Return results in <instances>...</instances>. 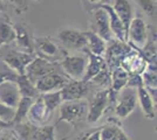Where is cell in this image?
I'll use <instances>...</instances> for the list:
<instances>
[{
    "instance_id": "obj_18",
    "label": "cell",
    "mask_w": 157,
    "mask_h": 140,
    "mask_svg": "<svg viewBox=\"0 0 157 140\" xmlns=\"http://www.w3.org/2000/svg\"><path fill=\"white\" fill-rule=\"evenodd\" d=\"M15 29V41L17 46L21 52L34 55V39L29 28L25 23H17L14 25Z\"/></svg>"
},
{
    "instance_id": "obj_22",
    "label": "cell",
    "mask_w": 157,
    "mask_h": 140,
    "mask_svg": "<svg viewBox=\"0 0 157 140\" xmlns=\"http://www.w3.org/2000/svg\"><path fill=\"white\" fill-rule=\"evenodd\" d=\"M88 57V62H87V68H86V73L82 81L85 82H89L93 77H95L101 69L105 66V61L103 59V56H98V55H94L92 54L87 48L83 50Z\"/></svg>"
},
{
    "instance_id": "obj_9",
    "label": "cell",
    "mask_w": 157,
    "mask_h": 140,
    "mask_svg": "<svg viewBox=\"0 0 157 140\" xmlns=\"http://www.w3.org/2000/svg\"><path fill=\"white\" fill-rule=\"evenodd\" d=\"M58 39L67 50H85L87 40L85 33L74 28H62L58 32Z\"/></svg>"
},
{
    "instance_id": "obj_30",
    "label": "cell",
    "mask_w": 157,
    "mask_h": 140,
    "mask_svg": "<svg viewBox=\"0 0 157 140\" xmlns=\"http://www.w3.org/2000/svg\"><path fill=\"white\" fill-rule=\"evenodd\" d=\"M14 113H15V109L7 106V105H5V104L0 103V119L12 125V121H13V118H14Z\"/></svg>"
},
{
    "instance_id": "obj_35",
    "label": "cell",
    "mask_w": 157,
    "mask_h": 140,
    "mask_svg": "<svg viewBox=\"0 0 157 140\" xmlns=\"http://www.w3.org/2000/svg\"><path fill=\"white\" fill-rule=\"evenodd\" d=\"M7 9V5L4 0H0V13H5Z\"/></svg>"
},
{
    "instance_id": "obj_25",
    "label": "cell",
    "mask_w": 157,
    "mask_h": 140,
    "mask_svg": "<svg viewBox=\"0 0 157 140\" xmlns=\"http://www.w3.org/2000/svg\"><path fill=\"white\" fill-rule=\"evenodd\" d=\"M136 89H137V102L141 105L143 114L149 119H154L155 118V104H154L152 97L150 96L149 91L144 88V85H141Z\"/></svg>"
},
{
    "instance_id": "obj_11",
    "label": "cell",
    "mask_w": 157,
    "mask_h": 140,
    "mask_svg": "<svg viewBox=\"0 0 157 140\" xmlns=\"http://www.w3.org/2000/svg\"><path fill=\"white\" fill-rule=\"evenodd\" d=\"M90 91V83L82 80H69L60 90L63 102L85 99Z\"/></svg>"
},
{
    "instance_id": "obj_19",
    "label": "cell",
    "mask_w": 157,
    "mask_h": 140,
    "mask_svg": "<svg viewBox=\"0 0 157 140\" xmlns=\"http://www.w3.org/2000/svg\"><path fill=\"white\" fill-rule=\"evenodd\" d=\"M98 6L105 8L107 14H108L111 33L116 38V40L122 41V42H127V32H125V28H124V26H123V23L121 22V20H120V18L117 16V14L115 13V11L113 9L111 5L101 4V5H98Z\"/></svg>"
},
{
    "instance_id": "obj_37",
    "label": "cell",
    "mask_w": 157,
    "mask_h": 140,
    "mask_svg": "<svg viewBox=\"0 0 157 140\" xmlns=\"http://www.w3.org/2000/svg\"><path fill=\"white\" fill-rule=\"evenodd\" d=\"M90 4H98V2H100L101 0H88Z\"/></svg>"
},
{
    "instance_id": "obj_26",
    "label": "cell",
    "mask_w": 157,
    "mask_h": 140,
    "mask_svg": "<svg viewBox=\"0 0 157 140\" xmlns=\"http://www.w3.org/2000/svg\"><path fill=\"white\" fill-rule=\"evenodd\" d=\"M15 83L18 85L19 92L21 97H29L32 99H35L40 93L38 92V90L35 89L34 83L28 80L26 75H18Z\"/></svg>"
},
{
    "instance_id": "obj_2",
    "label": "cell",
    "mask_w": 157,
    "mask_h": 140,
    "mask_svg": "<svg viewBox=\"0 0 157 140\" xmlns=\"http://www.w3.org/2000/svg\"><path fill=\"white\" fill-rule=\"evenodd\" d=\"M59 109L60 112L58 123L66 121L73 126H76L78 123L86 120L87 110H88V102L87 99L62 102Z\"/></svg>"
},
{
    "instance_id": "obj_32",
    "label": "cell",
    "mask_w": 157,
    "mask_h": 140,
    "mask_svg": "<svg viewBox=\"0 0 157 140\" xmlns=\"http://www.w3.org/2000/svg\"><path fill=\"white\" fill-rule=\"evenodd\" d=\"M75 140H100L98 128H93L89 131H86V132L80 134Z\"/></svg>"
},
{
    "instance_id": "obj_6",
    "label": "cell",
    "mask_w": 157,
    "mask_h": 140,
    "mask_svg": "<svg viewBox=\"0 0 157 140\" xmlns=\"http://www.w3.org/2000/svg\"><path fill=\"white\" fill-rule=\"evenodd\" d=\"M88 102L86 120L89 124H95L101 119L105 110L109 107V89H101L92 96Z\"/></svg>"
},
{
    "instance_id": "obj_33",
    "label": "cell",
    "mask_w": 157,
    "mask_h": 140,
    "mask_svg": "<svg viewBox=\"0 0 157 140\" xmlns=\"http://www.w3.org/2000/svg\"><path fill=\"white\" fill-rule=\"evenodd\" d=\"M12 5H13L14 11L18 14L24 13L27 9V2L26 0H8Z\"/></svg>"
},
{
    "instance_id": "obj_16",
    "label": "cell",
    "mask_w": 157,
    "mask_h": 140,
    "mask_svg": "<svg viewBox=\"0 0 157 140\" xmlns=\"http://www.w3.org/2000/svg\"><path fill=\"white\" fill-rule=\"evenodd\" d=\"M51 117H52V112L47 110V107L45 106L44 102L41 99V96L39 95L33 100L32 105L28 110V113H27L28 121L34 125L44 126L51 120Z\"/></svg>"
},
{
    "instance_id": "obj_14",
    "label": "cell",
    "mask_w": 157,
    "mask_h": 140,
    "mask_svg": "<svg viewBox=\"0 0 157 140\" xmlns=\"http://www.w3.org/2000/svg\"><path fill=\"white\" fill-rule=\"evenodd\" d=\"M120 67H122L129 75H142L148 67V61L140 50L131 48L122 59Z\"/></svg>"
},
{
    "instance_id": "obj_20",
    "label": "cell",
    "mask_w": 157,
    "mask_h": 140,
    "mask_svg": "<svg viewBox=\"0 0 157 140\" xmlns=\"http://www.w3.org/2000/svg\"><path fill=\"white\" fill-rule=\"evenodd\" d=\"M111 7L115 11V13L117 14V16L120 18L121 22L123 23L125 32H127L128 26H129L130 21L132 20L134 13H135L132 1L131 0H114Z\"/></svg>"
},
{
    "instance_id": "obj_27",
    "label": "cell",
    "mask_w": 157,
    "mask_h": 140,
    "mask_svg": "<svg viewBox=\"0 0 157 140\" xmlns=\"http://www.w3.org/2000/svg\"><path fill=\"white\" fill-rule=\"evenodd\" d=\"M33 100L34 99L29 98V97H20L19 103L15 107V113H14V118L13 121H12V126L24 121V119L27 117L28 110L32 105Z\"/></svg>"
},
{
    "instance_id": "obj_34",
    "label": "cell",
    "mask_w": 157,
    "mask_h": 140,
    "mask_svg": "<svg viewBox=\"0 0 157 140\" xmlns=\"http://www.w3.org/2000/svg\"><path fill=\"white\" fill-rule=\"evenodd\" d=\"M0 140H18L17 135L14 133V131L12 130H0Z\"/></svg>"
},
{
    "instance_id": "obj_1",
    "label": "cell",
    "mask_w": 157,
    "mask_h": 140,
    "mask_svg": "<svg viewBox=\"0 0 157 140\" xmlns=\"http://www.w3.org/2000/svg\"><path fill=\"white\" fill-rule=\"evenodd\" d=\"M13 131L18 140H55L54 126L34 125L32 123H20L13 125Z\"/></svg>"
},
{
    "instance_id": "obj_10",
    "label": "cell",
    "mask_w": 157,
    "mask_h": 140,
    "mask_svg": "<svg viewBox=\"0 0 157 140\" xmlns=\"http://www.w3.org/2000/svg\"><path fill=\"white\" fill-rule=\"evenodd\" d=\"M35 55L24 53L21 50L10 49L2 55V62L17 75H25L26 67L32 62Z\"/></svg>"
},
{
    "instance_id": "obj_7",
    "label": "cell",
    "mask_w": 157,
    "mask_h": 140,
    "mask_svg": "<svg viewBox=\"0 0 157 140\" xmlns=\"http://www.w3.org/2000/svg\"><path fill=\"white\" fill-rule=\"evenodd\" d=\"M88 57L87 55H66L60 61V67L66 76L71 80H82L86 73Z\"/></svg>"
},
{
    "instance_id": "obj_4",
    "label": "cell",
    "mask_w": 157,
    "mask_h": 140,
    "mask_svg": "<svg viewBox=\"0 0 157 140\" xmlns=\"http://www.w3.org/2000/svg\"><path fill=\"white\" fill-rule=\"evenodd\" d=\"M137 104V89L124 87L116 95L114 107L117 118L123 119L134 112Z\"/></svg>"
},
{
    "instance_id": "obj_5",
    "label": "cell",
    "mask_w": 157,
    "mask_h": 140,
    "mask_svg": "<svg viewBox=\"0 0 157 140\" xmlns=\"http://www.w3.org/2000/svg\"><path fill=\"white\" fill-rule=\"evenodd\" d=\"M127 43L136 50H142L148 43L147 23L141 16H134L127 29Z\"/></svg>"
},
{
    "instance_id": "obj_15",
    "label": "cell",
    "mask_w": 157,
    "mask_h": 140,
    "mask_svg": "<svg viewBox=\"0 0 157 140\" xmlns=\"http://www.w3.org/2000/svg\"><path fill=\"white\" fill-rule=\"evenodd\" d=\"M93 20L95 23V28L98 36H101L102 39L107 42H110L113 40V33H111L110 25H109V18L108 14L105 12V8L101 6H95L92 9Z\"/></svg>"
},
{
    "instance_id": "obj_21",
    "label": "cell",
    "mask_w": 157,
    "mask_h": 140,
    "mask_svg": "<svg viewBox=\"0 0 157 140\" xmlns=\"http://www.w3.org/2000/svg\"><path fill=\"white\" fill-rule=\"evenodd\" d=\"M100 140H130L120 124L109 121L103 126L98 127Z\"/></svg>"
},
{
    "instance_id": "obj_17",
    "label": "cell",
    "mask_w": 157,
    "mask_h": 140,
    "mask_svg": "<svg viewBox=\"0 0 157 140\" xmlns=\"http://www.w3.org/2000/svg\"><path fill=\"white\" fill-rule=\"evenodd\" d=\"M20 97L21 96L15 81H5L0 83V103L15 109Z\"/></svg>"
},
{
    "instance_id": "obj_36",
    "label": "cell",
    "mask_w": 157,
    "mask_h": 140,
    "mask_svg": "<svg viewBox=\"0 0 157 140\" xmlns=\"http://www.w3.org/2000/svg\"><path fill=\"white\" fill-rule=\"evenodd\" d=\"M10 127H12L11 124H8L6 121H4V120L0 119V130H4V128H10Z\"/></svg>"
},
{
    "instance_id": "obj_8",
    "label": "cell",
    "mask_w": 157,
    "mask_h": 140,
    "mask_svg": "<svg viewBox=\"0 0 157 140\" xmlns=\"http://www.w3.org/2000/svg\"><path fill=\"white\" fill-rule=\"evenodd\" d=\"M54 71H62L59 62H52V61L34 56L32 62L26 67L25 75L31 82L35 83L39 78Z\"/></svg>"
},
{
    "instance_id": "obj_13",
    "label": "cell",
    "mask_w": 157,
    "mask_h": 140,
    "mask_svg": "<svg viewBox=\"0 0 157 140\" xmlns=\"http://www.w3.org/2000/svg\"><path fill=\"white\" fill-rule=\"evenodd\" d=\"M69 80L71 78H68L63 74V71H54L39 78L34 83V85L39 93L53 92V91L61 90Z\"/></svg>"
},
{
    "instance_id": "obj_24",
    "label": "cell",
    "mask_w": 157,
    "mask_h": 140,
    "mask_svg": "<svg viewBox=\"0 0 157 140\" xmlns=\"http://www.w3.org/2000/svg\"><path fill=\"white\" fill-rule=\"evenodd\" d=\"M87 40V49L94 55L105 56L107 49V41H105L101 36H98L94 31H86L83 32Z\"/></svg>"
},
{
    "instance_id": "obj_3",
    "label": "cell",
    "mask_w": 157,
    "mask_h": 140,
    "mask_svg": "<svg viewBox=\"0 0 157 140\" xmlns=\"http://www.w3.org/2000/svg\"><path fill=\"white\" fill-rule=\"evenodd\" d=\"M34 55L52 62H60L67 55V52L51 36H40L34 39Z\"/></svg>"
},
{
    "instance_id": "obj_29",
    "label": "cell",
    "mask_w": 157,
    "mask_h": 140,
    "mask_svg": "<svg viewBox=\"0 0 157 140\" xmlns=\"http://www.w3.org/2000/svg\"><path fill=\"white\" fill-rule=\"evenodd\" d=\"M90 84L101 87L102 89H109L110 88V70L108 69L107 64L101 69V71L93 77L92 80L89 81Z\"/></svg>"
},
{
    "instance_id": "obj_12",
    "label": "cell",
    "mask_w": 157,
    "mask_h": 140,
    "mask_svg": "<svg viewBox=\"0 0 157 140\" xmlns=\"http://www.w3.org/2000/svg\"><path fill=\"white\" fill-rule=\"evenodd\" d=\"M110 42L111 43L109 46H107V49H105V61L108 69L111 71L115 68L120 67V63L124 57V55L131 50V46L127 42H122L118 40H111Z\"/></svg>"
},
{
    "instance_id": "obj_31",
    "label": "cell",
    "mask_w": 157,
    "mask_h": 140,
    "mask_svg": "<svg viewBox=\"0 0 157 140\" xmlns=\"http://www.w3.org/2000/svg\"><path fill=\"white\" fill-rule=\"evenodd\" d=\"M138 5L149 16H154L156 13V0H137Z\"/></svg>"
},
{
    "instance_id": "obj_23",
    "label": "cell",
    "mask_w": 157,
    "mask_h": 140,
    "mask_svg": "<svg viewBox=\"0 0 157 140\" xmlns=\"http://www.w3.org/2000/svg\"><path fill=\"white\" fill-rule=\"evenodd\" d=\"M0 48L12 45L15 41V29L5 13H0Z\"/></svg>"
},
{
    "instance_id": "obj_28",
    "label": "cell",
    "mask_w": 157,
    "mask_h": 140,
    "mask_svg": "<svg viewBox=\"0 0 157 140\" xmlns=\"http://www.w3.org/2000/svg\"><path fill=\"white\" fill-rule=\"evenodd\" d=\"M41 96V99L44 102L45 106L47 107V110L49 112H52L61 105V103L63 102L62 97H61V92L60 90L58 91H53V92H46V93H40Z\"/></svg>"
}]
</instances>
